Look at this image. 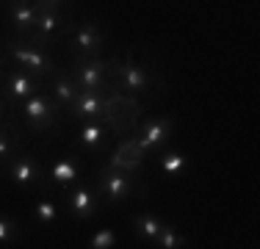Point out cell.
I'll return each mask as SVG.
<instances>
[{
    "mask_svg": "<svg viewBox=\"0 0 260 249\" xmlns=\"http://www.w3.org/2000/svg\"><path fill=\"white\" fill-rule=\"evenodd\" d=\"M20 114H22V119L28 122L30 130L42 133V130L53 128V124L58 122L61 108L55 105V100L42 89V91H36V95H30V97L22 100V103H20Z\"/></svg>",
    "mask_w": 260,
    "mask_h": 249,
    "instance_id": "1",
    "label": "cell"
},
{
    "mask_svg": "<svg viewBox=\"0 0 260 249\" xmlns=\"http://www.w3.org/2000/svg\"><path fill=\"white\" fill-rule=\"evenodd\" d=\"M42 89H45L42 75L22 67V70H11L9 75H6V83H3V89H0V95H3L6 103L20 105L25 97L36 95V91H42Z\"/></svg>",
    "mask_w": 260,
    "mask_h": 249,
    "instance_id": "2",
    "label": "cell"
},
{
    "mask_svg": "<svg viewBox=\"0 0 260 249\" xmlns=\"http://www.w3.org/2000/svg\"><path fill=\"white\" fill-rule=\"evenodd\" d=\"M64 25H70L67 22V9H47V6H39V17H36V25L28 34V39L34 42V47L42 45V42L50 45V42L58 39Z\"/></svg>",
    "mask_w": 260,
    "mask_h": 249,
    "instance_id": "3",
    "label": "cell"
},
{
    "mask_svg": "<svg viewBox=\"0 0 260 249\" xmlns=\"http://www.w3.org/2000/svg\"><path fill=\"white\" fill-rule=\"evenodd\" d=\"M175 133V122L169 116H155V119H147L139 130V139H136V147L141 152H158L166 141Z\"/></svg>",
    "mask_w": 260,
    "mask_h": 249,
    "instance_id": "4",
    "label": "cell"
},
{
    "mask_svg": "<svg viewBox=\"0 0 260 249\" xmlns=\"http://www.w3.org/2000/svg\"><path fill=\"white\" fill-rule=\"evenodd\" d=\"M97 191L105 197V202H125L130 197V191H133V180H130L127 172L116 169V164L111 166V169H103L100 177H97Z\"/></svg>",
    "mask_w": 260,
    "mask_h": 249,
    "instance_id": "5",
    "label": "cell"
},
{
    "mask_svg": "<svg viewBox=\"0 0 260 249\" xmlns=\"http://www.w3.org/2000/svg\"><path fill=\"white\" fill-rule=\"evenodd\" d=\"M6 50H9L11 58H14L17 64H22L25 70H34V72H39V75H50V72H55V61H53L47 53L36 50L34 45L22 47L20 39H9V42H6Z\"/></svg>",
    "mask_w": 260,
    "mask_h": 249,
    "instance_id": "6",
    "label": "cell"
},
{
    "mask_svg": "<svg viewBox=\"0 0 260 249\" xmlns=\"http://www.w3.org/2000/svg\"><path fill=\"white\" fill-rule=\"evenodd\" d=\"M105 72H108V64L97 55V58H86V55H78L75 72H72V80L78 83V89H89V91H100L105 86Z\"/></svg>",
    "mask_w": 260,
    "mask_h": 249,
    "instance_id": "7",
    "label": "cell"
},
{
    "mask_svg": "<svg viewBox=\"0 0 260 249\" xmlns=\"http://www.w3.org/2000/svg\"><path fill=\"white\" fill-rule=\"evenodd\" d=\"M103 45H105V34H103V28L97 22L78 25V30L72 34V42H70L72 53H75V55H86V58H97L100 50H103Z\"/></svg>",
    "mask_w": 260,
    "mask_h": 249,
    "instance_id": "8",
    "label": "cell"
},
{
    "mask_svg": "<svg viewBox=\"0 0 260 249\" xmlns=\"http://www.w3.org/2000/svg\"><path fill=\"white\" fill-rule=\"evenodd\" d=\"M9 177L14 185H34V183H42V177H45V169H42V164L36 158H30V155H14V158H9Z\"/></svg>",
    "mask_w": 260,
    "mask_h": 249,
    "instance_id": "9",
    "label": "cell"
},
{
    "mask_svg": "<svg viewBox=\"0 0 260 249\" xmlns=\"http://www.w3.org/2000/svg\"><path fill=\"white\" fill-rule=\"evenodd\" d=\"M6 14H9V22L14 28V34L28 36L36 25V17H39V3H34V0H9Z\"/></svg>",
    "mask_w": 260,
    "mask_h": 249,
    "instance_id": "10",
    "label": "cell"
},
{
    "mask_svg": "<svg viewBox=\"0 0 260 249\" xmlns=\"http://www.w3.org/2000/svg\"><path fill=\"white\" fill-rule=\"evenodd\" d=\"M67 205H70L72 216L78 222H86L100 210V199H97V191L89 189V185H75V189L67 191Z\"/></svg>",
    "mask_w": 260,
    "mask_h": 249,
    "instance_id": "11",
    "label": "cell"
},
{
    "mask_svg": "<svg viewBox=\"0 0 260 249\" xmlns=\"http://www.w3.org/2000/svg\"><path fill=\"white\" fill-rule=\"evenodd\" d=\"M70 108H72V116H75V119H97V116L108 108V100L103 97V89L100 91L78 89V95L70 103Z\"/></svg>",
    "mask_w": 260,
    "mask_h": 249,
    "instance_id": "12",
    "label": "cell"
},
{
    "mask_svg": "<svg viewBox=\"0 0 260 249\" xmlns=\"http://www.w3.org/2000/svg\"><path fill=\"white\" fill-rule=\"evenodd\" d=\"M119 86L125 91H147L152 86V78L144 67L125 61V64H119Z\"/></svg>",
    "mask_w": 260,
    "mask_h": 249,
    "instance_id": "13",
    "label": "cell"
},
{
    "mask_svg": "<svg viewBox=\"0 0 260 249\" xmlns=\"http://www.w3.org/2000/svg\"><path fill=\"white\" fill-rule=\"evenodd\" d=\"M45 89H47V95L55 100L58 108H67V105L75 100V95H78V83L72 80V75H64V72H55L53 83L45 86Z\"/></svg>",
    "mask_w": 260,
    "mask_h": 249,
    "instance_id": "14",
    "label": "cell"
},
{
    "mask_svg": "<svg viewBox=\"0 0 260 249\" xmlns=\"http://www.w3.org/2000/svg\"><path fill=\"white\" fill-rule=\"evenodd\" d=\"M78 177H80V164H78L75 155H61V158L53 161V166H50V180L53 183H58V185L67 189V185H72Z\"/></svg>",
    "mask_w": 260,
    "mask_h": 249,
    "instance_id": "15",
    "label": "cell"
},
{
    "mask_svg": "<svg viewBox=\"0 0 260 249\" xmlns=\"http://www.w3.org/2000/svg\"><path fill=\"white\" fill-rule=\"evenodd\" d=\"M105 124L103 122H94V119H86V124L80 128L78 133V144L83 149H89V152H94V149H100V144L105 141Z\"/></svg>",
    "mask_w": 260,
    "mask_h": 249,
    "instance_id": "16",
    "label": "cell"
},
{
    "mask_svg": "<svg viewBox=\"0 0 260 249\" xmlns=\"http://www.w3.org/2000/svg\"><path fill=\"white\" fill-rule=\"evenodd\" d=\"M133 227H136V233H139L141 241L155 244V238H158L160 227H164V222H160L155 213H136L133 216Z\"/></svg>",
    "mask_w": 260,
    "mask_h": 249,
    "instance_id": "17",
    "label": "cell"
},
{
    "mask_svg": "<svg viewBox=\"0 0 260 249\" xmlns=\"http://www.w3.org/2000/svg\"><path fill=\"white\" fill-rule=\"evenodd\" d=\"M185 169H188V158H185L183 152L169 149V152L160 155V172H164L166 177H180Z\"/></svg>",
    "mask_w": 260,
    "mask_h": 249,
    "instance_id": "18",
    "label": "cell"
},
{
    "mask_svg": "<svg viewBox=\"0 0 260 249\" xmlns=\"http://www.w3.org/2000/svg\"><path fill=\"white\" fill-rule=\"evenodd\" d=\"M34 219L39 222V224L58 222V205H55L53 199H39V202L34 205Z\"/></svg>",
    "mask_w": 260,
    "mask_h": 249,
    "instance_id": "19",
    "label": "cell"
},
{
    "mask_svg": "<svg viewBox=\"0 0 260 249\" xmlns=\"http://www.w3.org/2000/svg\"><path fill=\"white\" fill-rule=\"evenodd\" d=\"M183 241L185 238L177 233L175 227H172V224H164V227H160V233H158V238H155V244L160 249H177V246H185Z\"/></svg>",
    "mask_w": 260,
    "mask_h": 249,
    "instance_id": "20",
    "label": "cell"
},
{
    "mask_svg": "<svg viewBox=\"0 0 260 249\" xmlns=\"http://www.w3.org/2000/svg\"><path fill=\"white\" fill-rule=\"evenodd\" d=\"M20 238V227L11 216H3L0 213V246H11L14 241Z\"/></svg>",
    "mask_w": 260,
    "mask_h": 249,
    "instance_id": "21",
    "label": "cell"
},
{
    "mask_svg": "<svg viewBox=\"0 0 260 249\" xmlns=\"http://www.w3.org/2000/svg\"><path fill=\"white\" fill-rule=\"evenodd\" d=\"M111 246H116V233L111 227L97 230V233L89 238V249H111Z\"/></svg>",
    "mask_w": 260,
    "mask_h": 249,
    "instance_id": "22",
    "label": "cell"
},
{
    "mask_svg": "<svg viewBox=\"0 0 260 249\" xmlns=\"http://www.w3.org/2000/svg\"><path fill=\"white\" fill-rule=\"evenodd\" d=\"M14 155V141H11V133L6 128H0V161L11 158Z\"/></svg>",
    "mask_w": 260,
    "mask_h": 249,
    "instance_id": "23",
    "label": "cell"
},
{
    "mask_svg": "<svg viewBox=\"0 0 260 249\" xmlns=\"http://www.w3.org/2000/svg\"><path fill=\"white\" fill-rule=\"evenodd\" d=\"M39 6H47V9H67L70 0H36Z\"/></svg>",
    "mask_w": 260,
    "mask_h": 249,
    "instance_id": "24",
    "label": "cell"
},
{
    "mask_svg": "<svg viewBox=\"0 0 260 249\" xmlns=\"http://www.w3.org/2000/svg\"><path fill=\"white\" fill-rule=\"evenodd\" d=\"M3 111H6V100L0 97V122H3Z\"/></svg>",
    "mask_w": 260,
    "mask_h": 249,
    "instance_id": "25",
    "label": "cell"
},
{
    "mask_svg": "<svg viewBox=\"0 0 260 249\" xmlns=\"http://www.w3.org/2000/svg\"><path fill=\"white\" fill-rule=\"evenodd\" d=\"M0 72H3V58H0Z\"/></svg>",
    "mask_w": 260,
    "mask_h": 249,
    "instance_id": "26",
    "label": "cell"
}]
</instances>
